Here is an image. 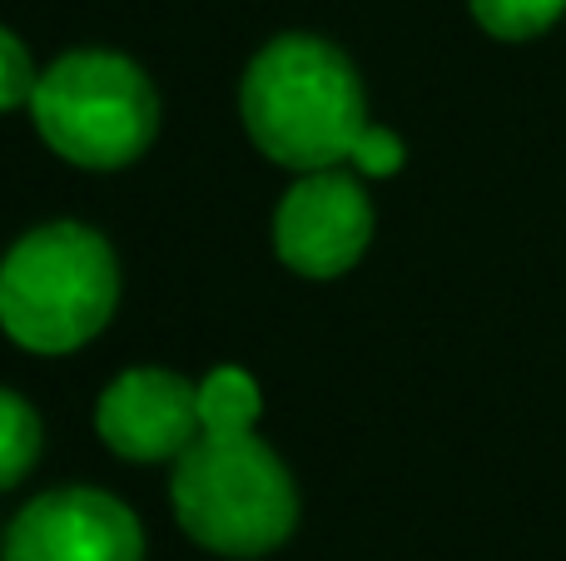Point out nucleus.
I'll return each instance as SVG.
<instances>
[{
	"mask_svg": "<svg viewBox=\"0 0 566 561\" xmlns=\"http://www.w3.org/2000/svg\"><path fill=\"white\" fill-rule=\"evenodd\" d=\"M119 264L90 224H40L0 258V328L30 353H75L115 318Z\"/></svg>",
	"mask_w": 566,
	"mask_h": 561,
	"instance_id": "f03ea898",
	"label": "nucleus"
},
{
	"mask_svg": "<svg viewBox=\"0 0 566 561\" xmlns=\"http://www.w3.org/2000/svg\"><path fill=\"white\" fill-rule=\"evenodd\" d=\"M259 413H264V393L244 368H214L199 383V423L205 433H254Z\"/></svg>",
	"mask_w": 566,
	"mask_h": 561,
	"instance_id": "6e6552de",
	"label": "nucleus"
},
{
	"mask_svg": "<svg viewBox=\"0 0 566 561\" xmlns=\"http://www.w3.org/2000/svg\"><path fill=\"white\" fill-rule=\"evenodd\" d=\"M40 457V417L20 393L0 388V493L15 487Z\"/></svg>",
	"mask_w": 566,
	"mask_h": 561,
	"instance_id": "1a4fd4ad",
	"label": "nucleus"
},
{
	"mask_svg": "<svg viewBox=\"0 0 566 561\" xmlns=\"http://www.w3.org/2000/svg\"><path fill=\"white\" fill-rule=\"evenodd\" d=\"M35 85H40V75H35V60H30L25 40L10 35V30L0 25V115L30 105V99H35Z\"/></svg>",
	"mask_w": 566,
	"mask_h": 561,
	"instance_id": "9b49d317",
	"label": "nucleus"
},
{
	"mask_svg": "<svg viewBox=\"0 0 566 561\" xmlns=\"http://www.w3.org/2000/svg\"><path fill=\"white\" fill-rule=\"evenodd\" d=\"M6 561H145V527L99 487L40 493L6 527Z\"/></svg>",
	"mask_w": 566,
	"mask_h": 561,
	"instance_id": "39448f33",
	"label": "nucleus"
},
{
	"mask_svg": "<svg viewBox=\"0 0 566 561\" xmlns=\"http://www.w3.org/2000/svg\"><path fill=\"white\" fill-rule=\"evenodd\" d=\"M244 129L274 165L313 174L343 159L373 179L402 169L408 149L392 129L368 125L358 70L318 35H279L254 55L239 89Z\"/></svg>",
	"mask_w": 566,
	"mask_h": 561,
	"instance_id": "f257e3e1",
	"label": "nucleus"
},
{
	"mask_svg": "<svg viewBox=\"0 0 566 561\" xmlns=\"http://www.w3.org/2000/svg\"><path fill=\"white\" fill-rule=\"evenodd\" d=\"M175 517L205 552L269 557L298 527V487L254 433H199L175 457Z\"/></svg>",
	"mask_w": 566,
	"mask_h": 561,
	"instance_id": "7ed1b4c3",
	"label": "nucleus"
},
{
	"mask_svg": "<svg viewBox=\"0 0 566 561\" xmlns=\"http://www.w3.org/2000/svg\"><path fill=\"white\" fill-rule=\"evenodd\" d=\"M30 115L60 159L80 169H125L155 139L159 99L129 55L70 50L40 75Z\"/></svg>",
	"mask_w": 566,
	"mask_h": 561,
	"instance_id": "20e7f679",
	"label": "nucleus"
},
{
	"mask_svg": "<svg viewBox=\"0 0 566 561\" xmlns=\"http://www.w3.org/2000/svg\"><path fill=\"white\" fill-rule=\"evenodd\" d=\"M478 25L497 40H532L562 20L566 0H468Z\"/></svg>",
	"mask_w": 566,
	"mask_h": 561,
	"instance_id": "9d476101",
	"label": "nucleus"
},
{
	"mask_svg": "<svg viewBox=\"0 0 566 561\" xmlns=\"http://www.w3.org/2000/svg\"><path fill=\"white\" fill-rule=\"evenodd\" d=\"M95 433L109 453L129 463H165L179 457L199 433V383L169 368H129L99 393Z\"/></svg>",
	"mask_w": 566,
	"mask_h": 561,
	"instance_id": "0eeeda50",
	"label": "nucleus"
},
{
	"mask_svg": "<svg viewBox=\"0 0 566 561\" xmlns=\"http://www.w3.org/2000/svg\"><path fill=\"white\" fill-rule=\"evenodd\" d=\"M373 239V204L343 169H313L283 194L274 214L279 258L303 278H338Z\"/></svg>",
	"mask_w": 566,
	"mask_h": 561,
	"instance_id": "423d86ee",
	"label": "nucleus"
}]
</instances>
